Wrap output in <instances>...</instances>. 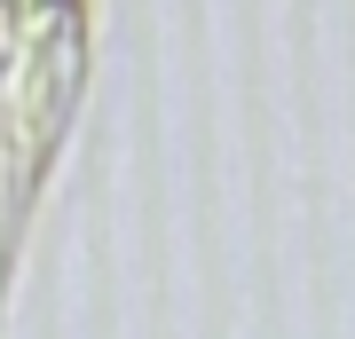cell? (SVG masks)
Segmentation results:
<instances>
[{
    "label": "cell",
    "instance_id": "obj_1",
    "mask_svg": "<svg viewBox=\"0 0 355 339\" xmlns=\"http://www.w3.org/2000/svg\"><path fill=\"white\" fill-rule=\"evenodd\" d=\"M0 24H16L24 55L0 79V284L8 252L24 237L32 189L55 158L71 103H79V63H87V0H0Z\"/></svg>",
    "mask_w": 355,
    "mask_h": 339
}]
</instances>
